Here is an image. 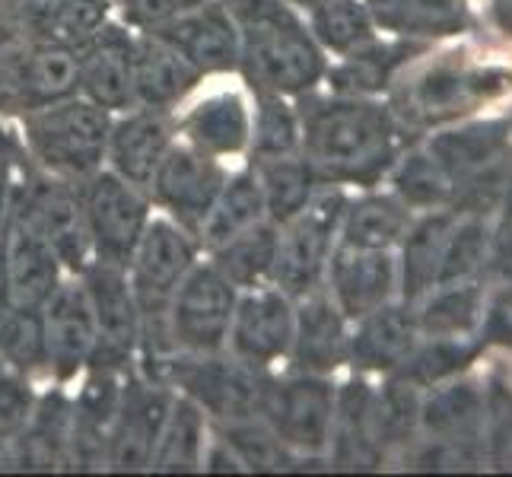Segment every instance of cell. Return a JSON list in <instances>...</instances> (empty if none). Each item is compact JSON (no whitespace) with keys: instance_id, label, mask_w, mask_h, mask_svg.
Returning a JSON list of instances; mask_svg holds the SVG:
<instances>
[{"instance_id":"1","label":"cell","mask_w":512,"mask_h":477,"mask_svg":"<svg viewBox=\"0 0 512 477\" xmlns=\"http://www.w3.org/2000/svg\"><path fill=\"white\" fill-rule=\"evenodd\" d=\"M303 156L322 185L376 188L401 153V125L373 96L312 90L296 99Z\"/></svg>"},{"instance_id":"2","label":"cell","mask_w":512,"mask_h":477,"mask_svg":"<svg viewBox=\"0 0 512 477\" xmlns=\"http://www.w3.org/2000/svg\"><path fill=\"white\" fill-rule=\"evenodd\" d=\"M239 26V70L252 96L299 99L319 90L328 55L306 23V13L287 0H226Z\"/></svg>"},{"instance_id":"3","label":"cell","mask_w":512,"mask_h":477,"mask_svg":"<svg viewBox=\"0 0 512 477\" xmlns=\"http://www.w3.org/2000/svg\"><path fill=\"white\" fill-rule=\"evenodd\" d=\"M112 118V112L77 93L23 115L16 121V134L35 169L77 185L105 166Z\"/></svg>"},{"instance_id":"4","label":"cell","mask_w":512,"mask_h":477,"mask_svg":"<svg viewBox=\"0 0 512 477\" xmlns=\"http://www.w3.org/2000/svg\"><path fill=\"white\" fill-rule=\"evenodd\" d=\"M274 373H264L229 353H175L169 357L156 382H166L175 395H185L207 414L210 423H239L261 417Z\"/></svg>"},{"instance_id":"5","label":"cell","mask_w":512,"mask_h":477,"mask_svg":"<svg viewBox=\"0 0 512 477\" xmlns=\"http://www.w3.org/2000/svg\"><path fill=\"white\" fill-rule=\"evenodd\" d=\"M347 207V188L322 185L306 210L277 226L271 284L299 299L325 287L328 261L338 249V226Z\"/></svg>"},{"instance_id":"6","label":"cell","mask_w":512,"mask_h":477,"mask_svg":"<svg viewBox=\"0 0 512 477\" xmlns=\"http://www.w3.org/2000/svg\"><path fill=\"white\" fill-rule=\"evenodd\" d=\"M10 214L26 220L35 233L55 249V255L61 258L64 271L70 277H80L90 268L93 249H90V236H86L77 185L35 169L26 159V153H23L20 175H16V185H13Z\"/></svg>"},{"instance_id":"7","label":"cell","mask_w":512,"mask_h":477,"mask_svg":"<svg viewBox=\"0 0 512 477\" xmlns=\"http://www.w3.org/2000/svg\"><path fill=\"white\" fill-rule=\"evenodd\" d=\"M506 86L509 74L503 70H471L458 67V61H439L404 77L401 83H392L388 109L401 128H430L458 118L490 96H500Z\"/></svg>"},{"instance_id":"8","label":"cell","mask_w":512,"mask_h":477,"mask_svg":"<svg viewBox=\"0 0 512 477\" xmlns=\"http://www.w3.org/2000/svg\"><path fill=\"white\" fill-rule=\"evenodd\" d=\"M77 198L83 210L86 236H90L93 261L128 268L140 236L156 214L144 188L125 182L109 166L77 182Z\"/></svg>"},{"instance_id":"9","label":"cell","mask_w":512,"mask_h":477,"mask_svg":"<svg viewBox=\"0 0 512 477\" xmlns=\"http://www.w3.org/2000/svg\"><path fill=\"white\" fill-rule=\"evenodd\" d=\"M67 96H77V48L39 39L0 45V118L20 121Z\"/></svg>"},{"instance_id":"10","label":"cell","mask_w":512,"mask_h":477,"mask_svg":"<svg viewBox=\"0 0 512 477\" xmlns=\"http://www.w3.org/2000/svg\"><path fill=\"white\" fill-rule=\"evenodd\" d=\"M334 395L331 376L309 373H274L261 404V420L296 458H322L331 446L334 430Z\"/></svg>"},{"instance_id":"11","label":"cell","mask_w":512,"mask_h":477,"mask_svg":"<svg viewBox=\"0 0 512 477\" xmlns=\"http://www.w3.org/2000/svg\"><path fill=\"white\" fill-rule=\"evenodd\" d=\"M239 290L201 258L172 293L166 328L175 353H223Z\"/></svg>"},{"instance_id":"12","label":"cell","mask_w":512,"mask_h":477,"mask_svg":"<svg viewBox=\"0 0 512 477\" xmlns=\"http://www.w3.org/2000/svg\"><path fill=\"white\" fill-rule=\"evenodd\" d=\"M96 322V353L90 366H109L118 373L137 369L140 334H144V318H140L137 299L128 280V268L118 264L90 261V268L80 274Z\"/></svg>"},{"instance_id":"13","label":"cell","mask_w":512,"mask_h":477,"mask_svg":"<svg viewBox=\"0 0 512 477\" xmlns=\"http://www.w3.org/2000/svg\"><path fill=\"white\" fill-rule=\"evenodd\" d=\"M226 175H229L226 163L194 150L179 137L163 156L160 169L153 172L147 194L156 214H166L182 229H188L191 236H198L226 182Z\"/></svg>"},{"instance_id":"14","label":"cell","mask_w":512,"mask_h":477,"mask_svg":"<svg viewBox=\"0 0 512 477\" xmlns=\"http://www.w3.org/2000/svg\"><path fill=\"white\" fill-rule=\"evenodd\" d=\"M172 398L175 392L166 382L147 379L144 373L131 369L121 382L118 411L109 430V452H105V471H150L153 449L160 443Z\"/></svg>"},{"instance_id":"15","label":"cell","mask_w":512,"mask_h":477,"mask_svg":"<svg viewBox=\"0 0 512 477\" xmlns=\"http://www.w3.org/2000/svg\"><path fill=\"white\" fill-rule=\"evenodd\" d=\"M296 331V299L280 287L264 284L242 290L236 299L233 322H229L226 353L264 373L284 369Z\"/></svg>"},{"instance_id":"16","label":"cell","mask_w":512,"mask_h":477,"mask_svg":"<svg viewBox=\"0 0 512 477\" xmlns=\"http://www.w3.org/2000/svg\"><path fill=\"white\" fill-rule=\"evenodd\" d=\"M134 29L112 16L77 45V93L105 112L134 109Z\"/></svg>"},{"instance_id":"17","label":"cell","mask_w":512,"mask_h":477,"mask_svg":"<svg viewBox=\"0 0 512 477\" xmlns=\"http://www.w3.org/2000/svg\"><path fill=\"white\" fill-rule=\"evenodd\" d=\"M48 385L70 388L90 366L96 353V322L80 277H67L42 306Z\"/></svg>"},{"instance_id":"18","label":"cell","mask_w":512,"mask_h":477,"mask_svg":"<svg viewBox=\"0 0 512 477\" xmlns=\"http://www.w3.org/2000/svg\"><path fill=\"white\" fill-rule=\"evenodd\" d=\"M179 140V112L134 105L112 118L105 166L137 188H150L153 172L160 169L163 156Z\"/></svg>"},{"instance_id":"19","label":"cell","mask_w":512,"mask_h":477,"mask_svg":"<svg viewBox=\"0 0 512 477\" xmlns=\"http://www.w3.org/2000/svg\"><path fill=\"white\" fill-rule=\"evenodd\" d=\"M179 137L226 166L245 163L252 144V93L217 90L185 102L179 109Z\"/></svg>"},{"instance_id":"20","label":"cell","mask_w":512,"mask_h":477,"mask_svg":"<svg viewBox=\"0 0 512 477\" xmlns=\"http://www.w3.org/2000/svg\"><path fill=\"white\" fill-rule=\"evenodd\" d=\"M150 32L172 45L207 80L229 77L239 70V26L233 13H229L226 0H204L201 7L175 16V20Z\"/></svg>"},{"instance_id":"21","label":"cell","mask_w":512,"mask_h":477,"mask_svg":"<svg viewBox=\"0 0 512 477\" xmlns=\"http://www.w3.org/2000/svg\"><path fill=\"white\" fill-rule=\"evenodd\" d=\"M125 376L128 373H118L109 366H86V373L77 379V392H70L74 420H70L67 471H105L109 430Z\"/></svg>"},{"instance_id":"22","label":"cell","mask_w":512,"mask_h":477,"mask_svg":"<svg viewBox=\"0 0 512 477\" xmlns=\"http://www.w3.org/2000/svg\"><path fill=\"white\" fill-rule=\"evenodd\" d=\"M350 322L325 287L296 299V331L284 369L309 376H334L347 363Z\"/></svg>"},{"instance_id":"23","label":"cell","mask_w":512,"mask_h":477,"mask_svg":"<svg viewBox=\"0 0 512 477\" xmlns=\"http://www.w3.org/2000/svg\"><path fill=\"white\" fill-rule=\"evenodd\" d=\"M325 290L347 322H357L373 309L392 303L398 290V261L392 252H360L338 245L325 271Z\"/></svg>"},{"instance_id":"24","label":"cell","mask_w":512,"mask_h":477,"mask_svg":"<svg viewBox=\"0 0 512 477\" xmlns=\"http://www.w3.org/2000/svg\"><path fill=\"white\" fill-rule=\"evenodd\" d=\"M207 77L191 61H185L160 35H134V102L153 109L179 112L201 90Z\"/></svg>"},{"instance_id":"25","label":"cell","mask_w":512,"mask_h":477,"mask_svg":"<svg viewBox=\"0 0 512 477\" xmlns=\"http://www.w3.org/2000/svg\"><path fill=\"white\" fill-rule=\"evenodd\" d=\"M4 249H7V277H10L13 306L42 309L51 299V293L70 277L55 249L16 214H10L4 223Z\"/></svg>"},{"instance_id":"26","label":"cell","mask_w":512,"mask_h":477,"mask_svg":"<svg viewBox=\"0 0 512 477\" xmlns=\"http://www.w3.org/2000/svg\"><path fill=\"white\" fill-rule=\"evenodd\" d=\"M347 363L360 373H392L417 344V315L404 303H385L350 322Z\"/></svg>"},{"instance_id":"27","label":"cell","mask_w":512,"mask_h":477,"mask_svg":"<svg viewBox=\"0 0 512 477\" xmlns=\"http://www.w3.org/2000/svg\"><path fill=\"white\" fill-rule=\"evenodd\" d=\"M70 420H74L70 388H39V401H35L26 430L13 439L16 471H64L70 452Z\"/></svg>"},{"instance_id":"28","label":"cell","mask_w":512,"mask_h":477,"mask_svg":"<svg viewBox=\"0 0 512 477\" xmlns=\"http://www.w3.org/2000/svg\"><path fill=\"white\" fill-rule=\"evenodd\" d=\"M411 226V207L395 194L363 188L357 198H347L338 226L341 249L360 252H392Z\"/></svg>"},{"instance_id":"29","label":"cell","mask_w":512,"mask_h":477,"mask_svg":"<svg viewBox=\"0 0 512 477\" xmlns=\"http://www.w3.org/2000/svg\"><path fill=\"white\" fill-rule=\"evenodd\" d=\"M268 220V210H264V198H261V185L255 179V169L249 163H239L236 169H229L226 182L217 194L214 207L198 233L201 252H214L217 245H223L226 239H233L245 229H252L258 223Z\"/></svg>"},{"instance_id":"30","label":"cell","mask_w":512,"mask_h":477,"mask_svg":"<svg viewBox=\"0 0 512 477\" xmlns=\"http://www.w3.org/2000/svg\"><path fill=\"white\" fill-rule=\"evenodd\" d=\"M452 229H455V220L449 214H433V217H423L420 223H411L404 239L398 242L401 245L398 287L408 303L439 284V271H443Z\"/></svg>"},{"instance_id":"31","label":"cell","mask_w":512,"mask_h":477,"mask_svg":"<svg viewBox=\"0 0 512 477\" xmlns=\"http://www.w3.org/2000/svg\"><path fill=\"white\" fill-rule=\"evenodd\" d=\"M214 433V423L207 420V414L185 395L172 398L169 417L163 423L160 443L153 449L150 471L156 474H191L201 471L204 449Z\"/></svg>"},{"instance_id":"32","label":"cell","mask_w":512,"mask_h":477,"mask_svg":"<svg viewBox=\"0 0 512 477\" xmlns=\"http://www.w3.org/2000/svg\"><path fill=\"white\" fill-rule=\"evenodd\" d=\"M249 166L255 169V179L261 185V198H264V210H268V220L274 226L287 223L290 217L299 214V210H306L309 201L322 188L319 175H315L312 163L303 153L258 159V163H249Z\"/></svg>"},{"instance_id":"33","label":"cell","mask_w":512,"mask_h":477,"mask_svg":"<svg viewBox=\"0 0 512 477\" xmlns=\"http://www.w3.org/2000/svg\"><path fill=\"white\" fill-rule=\"evenodd\" d=\"M411 45H392L376 39L357 55L328 61L325 83L331 93L344 96H376L379 90H392L398 70L408 64Z\"/></svg>"},{"instance_id":"34","label":"cell","mask_w":512,"mask_h":477,"mask_svg":"<svg viewBox=\"0 0 512 477\" xmlns=\"http://www.w3.org/2000/svg\"><path fill=\"white\" fill-rule=\"evenodd\" d=\"M274 252H277V226L271 220H264L252 229H245V233L226 239L204 258L242 293L271 284Z\"/></svg>"},{"instance_id":"35","label":"cell","mask_w":512,"mask_h":477,"mask_svg":"<svg viewBox=\"0 0 512 477\" xmlns=\"http://www.w3.org/2000/svg\"><path fill=\"white\" fill-rule=\"evenodd\" d=\"M306 23L325 55L334 58L357 55L379 39V26L373 23L363 0H322L306 10Z\"/></svg>"},{"instance_id":"36","label":"cell","mask_w":512,"mask_h":477,"mask_svg":"<svg viewBox=\"0 0 512 477\" xmlns=\"http://www.w3.org/2000/svg\"><path fill=\"white\" fill-rule=\"evenodd\" d=\"M0 360L32 382H48V347L42 309L10 306L0 312Z\"/></svg>"},{"instance_id":"37","label":"cell","mask_w":512,"mask_h":477,"mask_svg":"<svg viewBox=\"0 0 512 477\" xmlns=\"http://www.w3.org/2000/svg\"><path fill=\"white\" fill-rule=\"evenodd\" d=\"M299 105L290 96H252V144L245 163L303 153Z\"/></svg>"},{"instance_id":"38","label":"cell","mask_w":512,"mask_h":477,"mask_svg":"<svg viewBox=\"0 0 512 477\" xmlns=\"http://www.w3.org/2000/svg\"><path fill=\"white\" fill-rule=\"evenodd\" d=\"M214 433L236 452L242 471H284L293 462H299L261 417L239 423H214Z\"/></svg>"},{"instance_id":"39","label":"cell","mask_w":512,"mask_h":477,"mask_svg":"<svg viewBox=\"0 0 512 477\" xmlns=\"http://www.w3.org/2000/svg\"><path fill=\"white\" fill-rule=\"evenodd\" d=\"M503 131L506 125H481L468 131H449L430 140L427 153L439 163L449 175V182H455L458 175H465L471 169L484 166L487 159L503 147Z\"/></svg>"},{"instance_id":"40","label":"cell","mask_w":512,"mask_h":477,"mask_svg":"<svg viewBox=\"0 0 512 477\" xmlns=\"http://www.w3.org/2000/svg\"><path fill=\"white\" fill-rule=\"evenodd\" d=\"M392 194L404 201L411 210L414 207H436L449 198L452 182L449 175L439 169L436 159L427 150H414L408 156H398L392 166Z\"/></svg>"},{"instance_id":"41","label":"cell","mask_w":512,"mask_h":477,"mask_svg":"<svg viewBox=\"0 0 512 477\" xmlns=\"http://www.w3.org/2000/svg\"><path fill=\"white\" fill-rule=\"evenodd\" d=\"M474 312H478V293L446 284V290L436 293L427 309L417 315V328L430 338H452V334L471 328Z\"/></svg>"},{"instance_id":"42","label":"cell","mask_w":512,"mask_h":477,"mask_svg":"<svg viewBox=\"0 0 512 477\" xmlns=\"http://www.w3.org/2000/svg\"><path fill=\"white\" fill-rule=\"evenodd\" d=\"M39 401V382H32L13 369L0 373V439H16L35 411Z\"/></svg>"},{"instance_id":"43","label":"cell","mask_w":512,"mask_h":477,"mask_svg":"<svg viewBox=\"0 0 512 477\" xmlns=\"http://www.w3.org/2000/svg\"><path fill=\"white\" fill-rule=\"evenodd\" d=\"M201 4L204 0H118L115 16L134 32H150Z\"/></svg>"},{"instance_id":"44","label":"cell","mask_w":512,"mask_h":477,"mask_svg":"<svg viewBox=\"0 0 512 477\" xmlns=\"http://www.w3.org/2000/svg\"><path fill=\"white\" fill-rule=\"evenodd\" d=\"M23 163V147H20V134L7 128V121L0 118V229H4L10 217V204H13V185L16 175H20Z\"/></svg>"},{"instance_id":"45","label":"cell","mask_w":512,"mask_h":477,"mask_svg":"<svg viewBox=\"0 0 512 477\" xmlns=\"http://www.w3.org/2000/svg\"><path fill=\"white\" fill-rule=\"evenodd\" d=\"M13 306L10 277H7V249H4V229H0V312Z\"/></svg>"},{"instance_id":"46","label":"cell","mask_w":512,"mask_h":477,"mask_svg":"<svg viewBox=\"0 0 512 477\" xmlns=\"http://www.w3.org/2000/svg\"><path fill=\"white\" fill-rule=\"evenodd\" d=\"M287 4H290V7H296V10H303V13H306V10H312L315 4H322V0H287Z\"/></svg>"},{"instance_id":"47","label":"cell","mask_w":512,"mask_h":477,"mask_svg":"<svg viewBox=\"0 0 512 477\" xmlns=\"http://www.w3.org/2000/svg\"><path fill=\"white\" fill-rule=\"evenodd\" d=\"M4 369H7V366H4V360H0V373H4Z\"/></svg>"},{"instance_id":"48","label":"cell","mask_w":512,"mask_h":477,"mask_svg":"<svg viewBox=\"0 0 512 477\" xmlns=\"http://www.w3.org/2000/svg\"><path fill=\"white\" fill-rule=\"evenodd\" d=\"M112 4H118V0H112Z\"/></svg>"}]
</instances>
